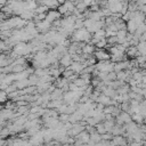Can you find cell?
<instances>
[{"instance_id":"cell-1","label":"cell","mask_w":146,"mask_h":146,"mask_svg":"<svg viewBox=\"0 0 146 146\" xmlns=\"http://www.w3.org/2000/svg\"><path fill=\"white\" fill-rule=\"evenodd\" d=\"M74 36H75V40H78V41L88 40V39H89V33H88L86 30H79V31L74 34Z\"/></svg>"},{"instance_id":"cell-2","label":"cell","mask_w":146,"mask_h":146,"mask_svg":"<svg viewBox=\"0 0 146 146\" xmlns=\"http://www.w3.org/2000/svg\"><path fill=\"white\" fill-rule=\"evenodd\" d=\"M58 16H59V13H55V11H50V13H48V15L46 16V21L47 22H52V21H55V19H57L58 18Z\"/></svg>"},{"instance_id":"cell-3","label":"cell","mask_w":146,"mask_h":146,"mask_svg":"<svg viewBox=\"0 0 146 146\" xmlns=\"http://www.w3.org/2000/svg\"><path fill=\"white\" fill-rule=\"evenodd\" d=\"M96 56H97V58H100V59H108V58H110V55H107V54L104 52V51H98V52H96Z\"/></svg>"},{"instance_id":"cell-4","label":"cell","mask_w":146,"mask_h":146,"mask_svg":"<svg viewBox=\"0 0 146 146\" xmlns=\"http://www.w3.org/2000/svg\"><path fill=\"white\" fill-rule=\"evenodd\" d=\"M62 63H63V65H68V64H71V57H70L68 55H65V56L63 57V59H62Z\"/></svg>"},{"instance_id":"cell-5","label":"cell","mask_w":146,"mask_h":146,"mask_svg":"<svg viewBox=\"0 0 146 146\" xmlns=\"http://www.w3.org/2000/svg\"><path fill=\"white\" fill-rule=\"evenodd\" d=\"M6 2V0H0V5H3Z\"/></svg>"}]
</instances>
